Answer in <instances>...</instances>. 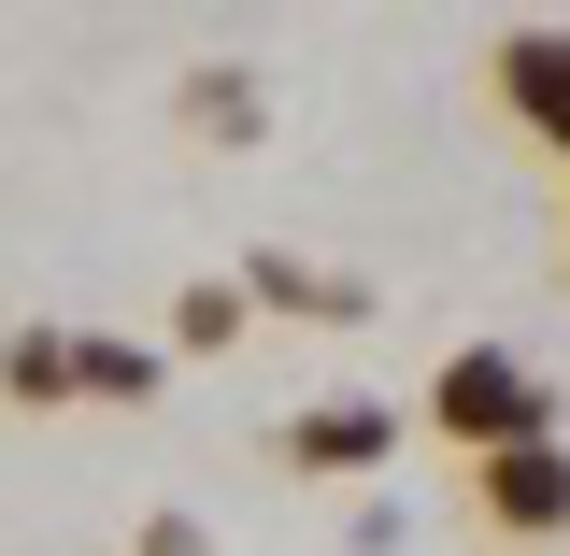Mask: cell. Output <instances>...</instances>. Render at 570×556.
Returning <instances> with one entry per match:
<instances>
[{"label":"cell","mask_w":570,"mask_h":556,"mask_svg":"<svg viewBox=\"0 0 570 556\" xmlns=\"http://www.w3.org/2000/svg\"><path fill=\"white\" fill-rule=\"evenodd\" d=\"M428 428H442L456 457H513V442H557V386L513 343H456L428 371Z\"/></svg>","instance_id":"6da1fadb"},{"label":"cell","mask_w":570,"mask_h":556,"mask_svg":"<svg viewBox=\"0 0 570 556\" xmlns=\"http://www.w3.org/2000/svg\"><path fill=\"white\" fill-rule=\"evenodd\" d=\"M485 86H499V115H513V143H542L570 172V29H499Z\"/></svg>","instance_id":"7a4b0ae2"},{"label":"cell","mask_w":570,"mask_h":556,"mask_svg":"<svg viewBox=\"0 0 570 556\" xmlns=\"http://www.w3.org/2000/svg\"><path fill=\"white\" fill-rule=\"evenodd\" d=\"M471 499H485L499 543H570V442H513V457H471Z\"/></svg>","instance_id":"3957f363"},{"label":"cell","mask_w":570,"mask_h":556,"mask_svg":"<svg viewBox=\"0 0 570 556\" xmlns=\"http://www.w3.org/2000/svg\"><path fill=\"white\" fill-rule=\"evenodd\" d=\"M272 457L314 471V486H343V471H385V457H400V414H385V400H314V414L272 428Z\"/></svg>","instance_id":"277c9868"},{"label":"cell","mask_w":570,"mask_h":556,"mask_svg":"<svg viewBox=\"0 0 570 556\" xmlns=\"http://www.w3.org/2000/svg\"><path fill=\"white\" fill-rule=\"evenodd\" d=\"M243 300H272V314H371V285L356 272H314V257H243Z\"/></svg>","instance_id":"5b68a950"},{"label":"cell","mask_w":570,"mask_h":556,"mask_svg":"<svg viewBox=\"0 0 570 556\" xmlns=\"http://www.w3.org/2000/svg\"><path fill=\"white\" fill-rule=\"evenodd\" d=\"M0 400L14 414H71V329H14L0 343Z\"/></svg>","instance_id":"8992f818"},{"label":"cell","mask_w":570,"mask_h":556,"mask_svg":"<svg viewBox=\"0 0 570 556\" xmlns=\"http://www.w3.org/2000/svg\"><path fill=\"white\" fill-rule=\"evenodd\" d=\"M186 129H200V143H257V71H243V58L186 71Z\"/></svg>","instance_id":"52a82bcc"},{"label":"cell","mask_w":570,"mask_h":556,"mask_svg":"<svg viewBox=\"0 0 570 556\" xmlns=\"http://www.w3.org/2000/svg\"><path fill=\"white\" fill-rule=\"evenodd\" d=\"M71 400H115V414H129V400H157V357H142V343H86V329H71Z\"/></svg>","instance_id":"ba28073f"},{"label":"cell","mask_w":570,"mask_h":556,"mask_svg":"<svg viewBox=\"0 0 570 556\" xmlns=\"http://www.w3.org/2000/svg\"><path fill=\"white\" fill-rule=\"evenodd\" d=\"M171 343H186V357H228V343H243V285H186Z\"/></svg>","instance_id":"9c48e42d"},{"label":"cell","mask_w":570,"mask_h":556,"mask_svg":"<svg viewBox=\"0 0 570 556\" xmlns=\"http://www.w3.org/2000/svg\"><path fill=\"white\" fill-rule=\"evenodd\" d=\"M129 556H214V543H200V514H142V543H129Z\"/></svg>","instance_id":"30bf717a"},{"label":"cell","mask_w":570,"mask_h":556,"mask_svg":"<svg viewBox=\"0 0 570 556\" xmlns=\"http://www.w3.org/2000/svg\"><path fill=\"white\" fill-rule=\"evenodd\" d=\"M557 257H570V214H557Z\"/></svg>","instance_id":"8fae6325"}]
</instances>
